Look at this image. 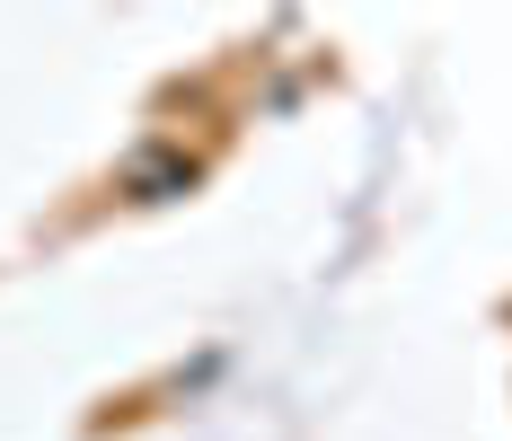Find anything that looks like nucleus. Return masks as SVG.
I'll list each match as a JSON object with an SVG mask.
<instances>
[{
  "mask_svg": "<svg viewBox=\"0 0 512 441\" xmlns=\"http://www.w3.org/2000/svg\"><path fill=\"white\" fill-rule=\"evenodd\" d=\"M124 186H133V195H142V203H159V195H168V186H195V159H151V168H133Z\"/></svg>",
  "mask_w": 512,
  "mask_h": 441,
  "instance_id": "f257e3e1",
  "label": "nucleus"
}]
</instances>
